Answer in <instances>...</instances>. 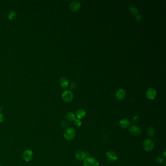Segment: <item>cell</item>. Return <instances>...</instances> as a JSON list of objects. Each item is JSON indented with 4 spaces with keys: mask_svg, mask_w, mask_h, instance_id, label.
Here are the masks:
<instances>
[{
    "mask_svg": "<svg viewBox=\"0 0 166 166\" xmlns=\"http://www.w3.org/2000/svg\"><path fill=\"white\" fill-rule=\"evenodd\" d=\"M106 156L108 161L110 162H114L117 160L118 156L116 153L113 151H109L106 153Z\"/></svg>",
    "mask_w": 166,
    "mask_h": 166,
    "instance_id": "ba28073f",
    "label": "cell"
},
{
    "mask_svg": "<svg viewBox=\"0 0 166 166\" xmlns=\"http://www.w3.org/2000/svg\"><path fill=\"white\" fill-rule=\"evenodd\" d=\"M65 117L67 120L72 121L76 119V116L73 112H67L65 115Z\"/></svg>",
    "mask_w": 166,
    "mask_h": 166,
    "instance_id": "2e32d148",
    "label": "cell"
},
{
    "mask_svg": "<svg viewBox=\"0 0 166 166\" xmlns=\"http://www.w3.org/2000/svg\"><path fill=\"white\" fill-rule=\"evenodd\" d=\"M119 125L121 128L123 129H127L130 125V122L128 119L126 118L122 119L119 122Z\"/></svg>",
    "mask_w": 166,
    "mask_h": 166,
    "instance_id": "7c38bea8",
    "label": "cell"
},
{
    "mask_svg": "<svg viewBox=\"0 0 166 166\" xmlns=\"http://www.w3.org/2000/svg\"><path fill=\"white\" fill-rule=\"evenodd\" d=\"M83 166H100V164L95 158L87 157L84 159Z\"/></svg>",
    "mask_w": 166,
    "mask_h": 166,
    "instance_id": "277c9868",
    "label": "cell"
},
{
    "mask_svg": "<svg viewBox=\"0 0 166 166\" xmlns=\"http://www.w3.org/2000/svg\"><path fill=\"white\" fill-rule=\"evenodd\" d=\"M116 96L117 100H124L126 97V92L122 89H119L116 92Z\"/></svg>",
    "mask_w": 166,
    "mask_h": 166,
    "instance_id": "30bf717a",
    "label": "cell"
},
{
    "mask_svg": "<svg viewBox=\"0 0 166 166\" xmlns=\"http://www.w3.org/2000/svg\"><path fill=\"white\" fill-rule=\"evenodd\" d=\"M129 11L130 13L133 16H137L138 12L137 7L134 5H131L129 7Z\"/></svg>",
    "mask_w": 166,
    "mask_h": 166,
    "instance_id": "9a60e30c",
    "label": "cell"
},
{
    "mask_svg": "<svg viewBox=\"0 0 166 166\" xmlns=\"http://www.w3.org/2000/svg\"><path fill=\"white\" fill-rule=\"evenodd\" d=\"M4 120V116L0 112V123L3 122Z\"/></svg>",
    "mask_w": 166,
    "mask_h": 166,
    "instance_id": "d4e9b609",
    "label": "cell"
},
{
    "mask_svg": "<svg viewBox=\"0 0 166 166\" xmlns=\"http://www.w3.org/2000/svg\"><path fill=\"white\" fill-rule=\"evenodd\" d=\"M143 147L146 152H150L154 149V142L150 139H147L143 143Z\"/></svg>",
    "mask_w": 166,
    "mask_h": 166,
    "instance_id": "3957f363",
    "label": "cell"
},
{
    "mask_svg": "<svg viewBox=\"0 0 166 166\" xmlns=\"http://www.w3.org/2000/svg\"><path fill=\"white\" fill-rule=\"evenodd\" d=\"M16 16H17L16 12L15 11L12 10V11H11L9 12V14H8V18L10 20H12L16 18Z\"/></svg>",
    "mask_w": 166,
    "mask_h": 166,
    "instance_id": "ac0fdd59",
    "label": "cell"
},
{
    "mask_svg": "<svg viewBox=\"0 0 166 166\" xmlns=\"http://www.w3.org/2000/svg\"><path fill=\"white\" fill-rule=\"evenodd\" d=\"M77 83L75 82H73L72 83H71L70 86V90H75V89L77 88Z\"/></svg>",
    "mask_w": 166,
    "mask_h": 166,
    "instance_id": "7402d4cb",
    "label": "cell"
},
{
    "mask_svg": "<svg viewBox=\"0 0 166 166\" xmlns=\"http://www.w3.org/2000/svg\"><path fill=\"white\" fill-rule=\"evenodd\" d=\"M139 121V117L138 116H134L133 118V123H137Z\"/></svg>",
    "mask_w": 166,
    "mask_h": 166,
    "instance_id": "cb8c5ba5",
    "label": "cell"
},
{
    "mask_svg": "<svg viewBox=\"0 0 166 166\" xmlns=\"http://www.w3.org/2000/svg\"><path fill=\"white\" fill-rule=\"evenodd\" d=\"M59 85L61 86V87L62 88H66L67 87H68L69 86V80L64 77H62V78H61L59 79Z\"/></svg>",
    "mask_w": 166,
    "mask_h": 166,
    "instance_id": "8fae6325",
    "label": "cell"
},
{
    "mask_svg": "<svg viewBox=\"0 0 166 166\" xmlns=\"http://www.w3.org/2000/svg\"><path fill=\"white\" fill-rule=\"evenodd\" d=\"M33 157V152L30 149H26L22 154L23 159L25 162L30 161Z\"/></svg>",
    "mask_w": 166,
    "mask_h": 166,
    "instance_id": "5b68a950",
    "label": "cell"
},
{
    "mask_svg": "<svg viewBox=\"0 0 166 166\" xmlns=\"http://www.w3.org/2000/svg\"><path fill=\"white\" fill-rule=\"evenodd\" d=\"M75 156L76 158L79 161L83 160L86 158L85 153L81 150L77 151L75 154Z\"/></svg>",
    "mask_w": 166,
    "mask_h": 166,
    "instance_id": "4fadbf2b",
    "label": "cell"
},
{
    "mask_svg": "<svg viewBox=\"0 0 166 166\" xmlns=\"http://www.w3.org/2000/svg\"><path fill=\"white\" fill-rule=\"evenodd\" d=\"M156 162L159 164H162L163 163L165 162L164 158L162 157L161 156H157V157L156 158Z\"/></svg>",
    "mask_w": 166,
    "mask_h": 166,
    "instance_id": "ffe728a7",
    "label": "cell"
},
{
    "mask_svg": "<svg viewBox=\"0 0 166 166\" xmlns=\"http://www.w3.org/2000/svg\"><path fill=\"white\" fill-rule=\"evenodd\" d=\"M1 110H2V109H1V107H0V112H1Z\"/></svg>",
    "mask_w": 166,
    "mask_h": 166,
    "instance_id": "4316f807",
    "label": "cell"
},
{
    "mask_svg": "<svg viewBox=\"0 0 166 166\" xmlns=\"http://www.w3.org/2000/svg\"><path fill=\"white\" fill-rule=\"evenodd\" d=\"M86 112L83 109H79L76 112V116L79 119H81L84 118L86 116Z\"/></svg>",
    "mask_w": 166,
    "mask_h": 166,
    "instance_id": "5bb4252c",
    "label": "cell"
},
{
    "mask_svg": "<svg viewBox=\"0 0 166 166\" xmlns=\"http://www.w3.org/2000/svg\"><path fill=\"white\" fill-rule=\"evenodd\" d=\"M63 137L67 141L72 140L76 137L75 129L72 127H67L64 132Z\"/></svg>",
    "mask_w": 166,
    "mask_h": 166,
    "instance_id": "6da1fadb",
    "label": "cell"
},
{
    "mask_svg": "<svg viewBox=\"0 0 166 166\" xmlns=\"http://www.w3.org/2000/svg\"><path fill=\"white\" fill-rule=\"evenodd\" d=\"M129 132L133 135L137 137L141 134V130L139 127L135 125L131 126L129 129Z\"/></svg>",
    "mask_w": 166,
    "mask_h": 166,
    "instance_id": "8992f818",
    "label": "cell"
},
{
    "mask_svg": "<svg viewBox=\"0 0 166 166\" xmlns=\"http://www.w3.org/2000/svg\"><path fill=\"white\" fill-rule=\"evenodd\" d=\"M80 7V4L77 1L72 2L69 5V8L72 11H77Z\"/></svg>",
    "mask_w": 166,
    "mask_h": 166,
    "instance_id": "9c48e42d",
    "label": "cell"
},
{
    "mask_svg": "<svg viewBox=\"0 0 166 166\" xmlns=\"http://www.w3.org/2000/svg\"><path fill=\"white\" fill-rule=\"evenodd\" d=\"M74 124L75 125V126L79 127L81 125V121L80 120V119H79L78 118H77V119L76 118L74 120Z\"/></svg>",
    "mask_w": 166,
    "mask_h": 166,
    "instance_id": "d6986e66",
    "label": "cell"
},
{
    "mask_svg": "<svg viewBox=\"0 0 166 166\" xmlns=\"http://www.w3.org/2000/svg\"><path fill=\"white\" fill-rule=\"evenodd\" d=\"M62 99L64 102L70 103L74 99V95L70 90H65L62 93Z\"/></svg>",
    "mask_w": 166,
    "mask_h": 166,
    "instance_id": "7a4b0ae2",
    "label": "cell"
},
{
    "mask_svg": "<svg viewBox=\"0 0 166 166\" xmlns=\"http://www.w3.org/2000/svg\"><path fill=\"white\" fill-rule=\"evenodd\" d=\"M156 94L157 92L154 89L149 88L146 93V96L148 100H153L156 97Z\"/></svg>",
    "mask_w": 166,
    "mask_h": 166,
    "instance_id": "52a82bcc",
    "label": "cell"
},
{
    "mask_svg": "<svg viewBox=\"0 0 166 166\" xmlns=\"http://www.w3.org/2000/svg\"><path fill=\"white\" fill-rule=\"evenodd\" d=\"M61 125H62V127H63V128H66L68 126V124H67V122L66 121H63L61 123Z\"/></svg>",
    "mask_w": 166,
    "mask_h": 166,
    "instance_id": "603a6c76",
    "label": "cell"
},
{
    "mask_svg": "<svg viewBox=\"0 0 166 166\" xmlns=\"http://www.w3.org/2000/svg\"><path fill=\"white\" fill-rule=\"evenodd\" d=\"M164 157H166V149H165V150H164Z\"/></svg>",
    "mask_w": 166,
    "mask_h": 166,
    "instance_id": "484cf974",
    "label": "cell"
},
{
    "mask_svg": "<svg viewBox=\"0 0 166 166\" xmlns=\"http://www.w3.org/2000/svg\"><path fill=\"white\" fill-rule=\"evenodd\" d=\"M143 21V18L140 15H138L136 16V21L138 23H140Z\"/></svg>",
    "mask_w": 166,
    "mask_h": 166,
    "instance_id": "44dd1931",
    "label": "cell"
},
{
    "mask_svg": "<svg viewBox=\"0 0 166 166\" xmlns=\"http://www.w3.org/2000/svg\"><path fill=\"white\" fill-rule=\"evenodd\" d=\"M147 133L149 137L154 136L155 133V130L153 127H149L147 130Z\"/></svg>",
    "mask_w": 166,
    "mask_h": 166,
    "instance_id": "e0dca14e",
    "label": "cell"
}]
</instances>
